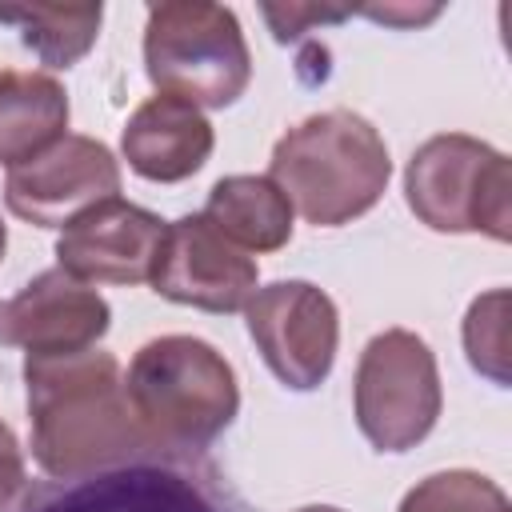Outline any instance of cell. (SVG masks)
I'll return each instance as SVG.
<instances>
[{"mask_svg": "<svg viewBox=\"0 0 512 512\" xmlns=\"http://www.w3.org/2000/svg\"><path fill=\"white\" fill-rule=\"evenodd\" d=\"M248 336L268 372L292 392H316L340 348L336 300L312 280H276L244 304Z\"/></svg>", "mask_w": 512, "mask_h": 512, "instance_id": "52a82bcc", "label": "cell"}, {"mask_svg": "<svg viewBox=\"0 0 512 512\" xmlns=\"http://www.w3.org/2000/svg\"><path fill=\"white\" fill-rule=\"evenodd\" d=\"M508 312H512L508 288H492V292H480L468 304L464 328H460L472 372H480L496 388L512 384V368H508V360H512V352H508Z\"/></svg>", "mask_w": 512, "mask_h": 512, "instance_id": "e0dca14e", "label": "cell"}, {"mask_svg": "<svg viewBox=\"0 0 512 512\" xmlns=\"http://www.w3.org/2000/svg\"><path fill=\"white\" fill-rule=\"evenodd\" d=\"M32 460L52 480H84L152 448L132 416L120 360L104 348L24 356Z\"/></svg>", "mask_w": 512, "mask_h": 512, "instance_id": "6da1fadb", "label": "cell"}, {"mask_svg": "<svg viewBox=\"0 0 512 512\" xmlns=\"http://www.w3.org/2000/svg\"><path fill=\"white\" fill-rule=\"evenodd\" d=\"M124 392L152 448H208L240 412V384L200 336H156L136 348Z\"/></svg>", "mask_w": 512, "mask_h": 512, "instance_id": "3957f363", "label": "cell"}, {"mask_svg": "<svg viewBox=\"0 0 512 512\" xmlns=\"http://www.w3.org/2000/svg\"><path fill=\"white\" fill-rule=\"evenodd\" d=\"M364 16L372 20H384V24H396V28H408V24H428L440 16V4H428V8H364Z\"/></svg>", "mask_w": 512, "mask_h": 512, "instance_id": "d6986e66", "label": "cell"}, {"mask_svg": "<svg viewBox=\"0 0 512 512\" xmlns=\"http://www.w3.org/2000/svg\"><path fill=\"white\" fill-rule=\"evenodd\" d=\"M296 512H344V508H336V504H308V508H296Z\"/></svg>", "mask_w": 512, "mask_h": 512, "instance_id": "ffe728a7", "label": "cell"}, {"mask_svg": "<svg viewBox=\"0 0 512 512\" xmlns=\"http://www.w3.org/2000/svg\"><path fill=\"white\" fill-rule=\"evenodd\" d=\"M112 328L108 300L68 276L64 268H48L28 280L16 296L0 300V344L24 348L28 356L48 352H80L96 348Z\"/></svg>", "mask_w": 512, "mask_h": 512, "instance_id": "30bf717a", "label": "cell"}, {"mask_svg": "<svg viewBox=\"0 0 512 512\" xmlns=\"http://www.w3.org/2000/svg\"><path fill=\"white\" fill-rule=\"evenodd\" d=\"M168 220L124 196L96 204L56 236V268L84 284H148Z\"/></svg>", "mask_w": 512, "mask_h": 512, "instance_id": "8fae6325", "label": "cell"}, {"mask_svg": "<svg viewBox=\"0 0 512 512\" xmlns=\"http://www.w3.org/2000/svg\"><path fill=\"white\" fill-rule=\"evenodd\" d=\"M240 252H276L292 240V204L268 176H224L212 184L200 212Z\"/></svg>", "mask_w": 512, "mask_h": 512, "instance_id": "5bb4252c", "label": "cell"}, {"mask_svg": "<svg viewBox=\"0 0 512 512\" xmlns=\"http://www.w3.org/2000/svg\"><path fill=\"white\" fill-rule=\"evenodd\" d=\"M104 4H0V24H12L48 68L80 64L100 36Z\"/></svg>", "mask_w": 512, "mask_h": 512, "instance_id": "9a60e30c", "label": "cell"}, {"mask_svg": "<svg viewBox=\"0 0 512 512\" xmlns=\"http://www.w3.org/2000/svg\"><path fill=\"white\" fill-rule=\"evenodd\" d=\"M404 200L432 232H480L496 244L512 236V164L500 148L468 132L428 136L408 156Z\"/></svg>", "mask_w": 512, "mask_h": 512, "instance_id": "5b68a950", "label": "cell"}, {"mask_svg": "<svg viewBox=\"0 0 512 512\" xmlns=\"http://www.w3.org/2000/svg\"><path fill=\"white\" fill-rule=\"evenodd\" d=\"M120 160L96 136L64 132L52 148L20 168H8L4 204L36 228H68L84 212L120 196Z\"/></svg>", "mask_w": 512, "mask_h": 512, "instance_id": "ba28073f", "label": "cell"}, {"mask_svg": "<svg viewBox=\"0 0 512 512\" xmlns=\"http://www.w3.org/2000/svg\"><path fill=\"white\" fill-rule=\"evenodd\" d=\"M260 268L248 252H240L232 240H224L200 212L196 216H180L164 228L156 264H152V292L184 304V308H200V312H240L252 292H256Z\"/></svg>", "mask_w": 512, "mask_h": 512, "instance_id": "9c48e42d", "label": "cell"}, {"mask_svg": "<svg viewBox=\"0 0 512 512\" xmlns=\"http://www.w3.org/2000/svg\"><path fill=\"white\" fill-rule=\"evenodd\" d=\"M396 512H512L508 492L472 468H444L416 480Z\"/></svg>", "mask_w": 512, "mask_h": 512, "instance_id": "2e32d148", "label": "cell"}, {"mask_svg": "<svg viewBox=\"0 0 512 512\" xmlns=\"http://www.w3.org/2000/svg\"><path fill=\"white\" fill-rule=\"evenodd\" d=\"M0 432H8V424H4V420H0Z\"/></svg>", "mask_w": 512, "mask_h": 512, "instance_id": "7402d4cb", "label": "cell"}, {"mask_svg": "<svg viewBox=\"0 0 512 512\" xmlns=\"http://www.w3.org/2000/svg\"><path fill=\"white\" fill-rule=\"evenodd\" d=\"M216 148V132L200 108L176 96H148L132 108L120 132V156L140 180L152 184H180L196 176Z\"/></svg>", "mask_w": 512, "mask_h": 512, "instance_id": "7c38bea8", "label": "cell"}, {"mask_svg": "<svg viewBox=\"0 0 512 512\" xmlns=\"http://www.w3.org/2000/svg\"><path fill=\"white\" fill-rule=\"evenodd\" d=\"M4 248H8V228H4V220H0V260H4Z\"/></svg>", "mask_w": 512, "mask_h": 512, "instance_id": "44dd1931", "label": "cell"}, {"mask_svg": "<svg viewBox=\"0 0 512 512\" xmlns=\"http://www.w3.org/2000/svg\"><path fill=\"white\" fill-rule=\"evenodd\" d=\"M444 408L436 352L408 328L376 332L352 376V412L360 436L376 452H408L436 428Z\"/></svg>", "mask_w": 512, "mask_h": 512, "instance_id": "8992f818", "label": "cell"}, {"mask_svg": "<svg viewBox=\"0 0 512 512\" xmlns=\"http://www.w3.org/2000/svg\"><path fill=\"white\" fill-rule=\"evenodd\" d=\"M68 92L48 72L0 68V164L20 168L68 128Z\"/></svg>", "mask_w": 512, "mask_h": 512, "instance_id": "4fadbf2b", "label": "cell"}, {"mask_svg": "<svg viewBox=\"0 0 512 512\" xmlns=\"http://www.w3.org/2000/svg\"><path fill=\"white\" fill-rule=\"evenodd\" d=\"M268 180L308 224L340 228L380 204L392 156L372 120L352 108H328L304 116L272 144Z\"/></svg>", "mask_w": 512, "mask_h": 512, "instance_id": "7a4b0ae2", "label": "cell"}, {"mask_svg": "<svg viewBox=\"0 0 512 512\" xmlns=\"http://www.w3.org/2000/svg\"><path fill=\"white\" fill-rule=\"evenodd\" d=\"M264 16L276 32V40L296 36L304 24H336L344 16H352V8H320V4H264Z\"/></svg>", "mask_w": 512, "mask_h": 512, "instance_id": "ac0fdd59", "label": "cell"}, {"mask_svg": "<svg viewBox=\"0 0 512 512\" xmlns=\"http://www.w3.org/2000/svg\"><path fill=\"white\" fill-rule=\"evenodd\" d=\"M144 72L156 92L192 108H228L252 80V52L232 8L208 0H164L148 8Z\"/></svg>", "mask_w": 512, "mask_h": 512, "instance_id": "277c9868", "label": "cell"}]
</instances>
